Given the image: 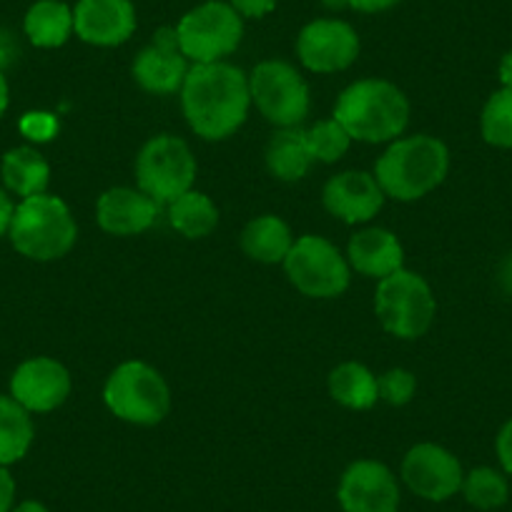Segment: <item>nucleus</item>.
<instances>
[{"label": "nucleus", "mask_w": 512, "mask_h": 512, "mask_svg": "<svg viewBox=\"0 0 512 512\" xmlns=\"http://www.w3.org/2000/svg\"><path fill=\"white\" fill-rule=\"evenodd\" d=\"M36 437L31 412L11 395H0V465L8 467L28 455Z\"/></svg>", "instance_id": "nucleus-25"}, {"label": "nucleus", "mask_w": 512, "mask_h": 512, "mask_svg": "<svg viewBox=\"0 0 512 512\" xmlns=\"http://www.w3.org/2000/svg\"><path fill=\"white\" fill-rule=\"evenodd\" d=\"M329 3H344V0H329Z\"/></svg>", "instance_id": "nucleus-42"}, {"label": "nucleus", "mask_w": 512, "mask_h": 512, "mask_svg": "<svg viewBox=\"0 0 512 512\" xmlns=\"http://www.w3.org/2000/svg\"><path fill=\"white\" fill-rule=\"evenodd\" d=\"M13 502H16V480L8 467L0 465V512H13Z\"/></svg>", "instance_id": "nucleus-34"}, {"label": "nucleus", "mask_w": 512, "mask_h": 512, "mask_svg": "<svg viewBox=\"0 0 512 512\" xmlns=\"http://www.w3.org/2000/svg\"><path fill=\"white\" fill-rule=\"evenodd\" d=\"M8 103H11V91H8L6 76H3V71H0V118H3V113L8 111Z\"/></svg>", "instance_id": "nucleus-40"}, {"label": "nucleus", "mask_w": 512, "mask_h": 512, "mask_svg": "<svg viewBox=\"0 0 512 512\" xmlns=\"http://www.w3.org/2000/svg\"><path fill=\"white\" fill-rule=\"evenodd\" d=\"M0 176L8 191H13L21 199L28 196L46 194L48 181H51V166L43 159L41 151L33 146H18L11 149L0 161Z\"/></svg>", "instance_id": "nucleus-21"}, {"label": "nucleus", "mask_w": 512, "mask_h": 512, "mask_svg": "<svg viewBox=\"0 0 512 512\" xmlns=\"http://www.w3.org/2000/svg\"><path fill=\"white\" fill-rule=\"evenodd\" d=\"M294 241L287 221L274 214L256 216L241 231V249L259 264H284Z\"/></svg>", "instance_id": "nucleus-20"}, {"label": "nucleus", "mask_w": 512, "mask_h": 512, "mask_svg": "<svg viewBox=\"0 0 512 512\" xmlns=\"http://www.w3.org/2000/svg\"><path fill=\"white\" fill-rule=\"evenodd\" d=\"M71 374L51 357L26 359L11 377V397L28 412H53L71 395Z\"/></svg>", "instance_id": "nucleus-14"}, {"label": "nucleus", "mask_w": 512, "mask_h": 512, "mask_svg": "<svg viewBox=\"0 0 512 512\" xmlns=\"http://www.w3.org/2000/svg\"><path fill=\"white\" fill-rule=\"evenodd\" d=\"M304 139H307L312 161H322V164H337L352 144V136L344 131V126L334 116L314 123L309 131H304Z\"/></svg>", "instance_id": "nucleus-29"}, {"label": "nucleus", "mask_w": 512, "mask_h": 512, "mask_svg": "<svg viewBox=\"0 0 512 512\" xmlns=\"http://www.w3.org/2000/svg\"><path fill=\"white\" fill-rule=\"evenodd\" d=\"M384 191L372 174L342 171L332 176L322 191L324 209L344 224H364L374 219L384 204Z\"/></svg>", "instance_id": "nucleus-17"}, {"label": "nucleus", "mask_w": 512, "mask_h": 512, "mask_svg": "<svg viewBox=\"0 0 512 512\" xmlns=\"http://www.w3.org/2000/svg\"><path fill=\"white\" fill-rule=\"evenodd\" d=\"M241 18H264L277 8V0H229Z\"/></svg>", "instance_id": "nucleus-32"}, {"label": "nucleus", "mask_w": 512, "mask_h": 512, "mask_svg": "<svg viewBox=\"0 0 512 512\" xmlns=\"http://www.w3.org/2000/svg\"><path fill=\"white\" fill-rule=\"evenodd\" d=\"M73 33L88 46H123L136 33V6L131 0H78Z\"/></svg>", "instance_id": "nucleus-16"}, {"label": "nucleus", "mask_w": 512, "mask_h": 512, "mask_svg": "<svg viewBox=\"0 0 512 512\" xmlns=\"http://www.w3.org/2000/svg\"><path fill=\"white\" fill-rule=\"evenodd\" d=\"M347 262L362 277L384 279L405 269V249L392 231L372 226L349 239Z\"/></svg>", "instance_id": "nucleus-19"}, {"label": "nucleus", "mask_w": 512, "mask_h": 512, "mask_svg": "<svg viewBox=\"0 0 512 512\" xmlns=\"http://www.w3.org/2000/svg\"><path fill=\"white\" fill-rule=\"evenodd\" d=\"M21 134L28 141H36V144H46V141L56 139L58 134V118L48 111H28L26 116L18 123Z\"/></svg>", "instance_id": "nucleus-31"}, {"label": "nucleus", "mask_w": 512, "mask_h": 512, "mask_svg": "<svg viewBox=\"0 0 512 512\" xmlns=\"http://www.w3.org/2000/svg\"><path fill=\"white\" fill-rule=\"evenodd\" d=\"M480 131L482 139L495 149H512V88H500L487 98Z\"/></svg>", "instance_id": "nucleus-28"}, {"label": "nucleus", "mask_w": 512, "mask_h": 512, "mask_svg": "<svg viewBox=\"0 0 512 512\" xmlns=\"http://www.w3.org/2000/svg\"><path fill=\"white\" fill-rule=\"evenodd\" d=\"M402 480L422 500L445 502L462 490L465 472L450 450L435 442H420L402 460Z\"/></svg>", "instance_id": "nucleus-11"}, {"label": "nucleus", "mask_w": 512, "mask_h": 512, "mask_svg": "<svg viewBox=\"0 0 512 512\" xmlns=\"http://www.w3.org/2000/svg\"><path fill=\"white\" fill-rule=\"evenodd\" d=\"M169 221L186 239H204L219 226V209L201 191L191 189L169 204Z\"/></svg>", "instance_id": "nucleus-26"}, {"label": "nucleus", "mask_w": 512, "mask_h": 512, "mask_svg": "<svg viewBox=\"0 0 512 512\" xmlns=\"http://www.w3.org/2000/svg\"><path fill=\"white\" fill-rule=\"evenodd\" d=\"M297 56L312 73L347 71L359 56V36L347 21L317 18L299 31Z\"/></svg>", "instance_id": "nucleus-12"}, {"label": "nucleus", "mask_w": 512, "mask_h": 512, "mask_svg": "<svg viewBox=\"0 0 512 512\" xmlns=\"http://www.w3.org/2000/svg\"><path fill=\"white\" fill-rule=\"evenodd\" d=\"M460 492L477 510H497L510 497V487H507L505 475L492 470V467H475L472 472H467Z\"/></svg>", "instance_id": "nucleus-27"}, {"label": "nucleus", "mask_w": 512, "mask_h": 512, "mask_svg": "<svg viewBox=\"0 0 512 512\" xmlns=\"http://www.w3.org/2000/svg\"><path fill=\"white\" fill-rule=\"evenodd\" d=\"M136 181L159 206L194 189L196 159L189 144L171 134L154 136L136 159Z\"/></svg>", "instance_id": "nucleus-8"}, {"label": "nucleus", "mask_w": 512, "mask_h": 512, "mask_svg": "<svg viewBox=\"0 0 512 512\" xmlns=\"http://www.w3.org/2000/svg\"><path fill=\"white\" fill-rule=\"evenodd\" d=\"M329 395L347 410H369L377 405V377L359 362H344L329 374Z\"/></svg>", "instance_id": "nucleus-24"}, {"label": "nucleus", "mask_w": 512, "mask_h": 512, "mask_svg": "<svg viewBox=\"0 0 512 512\" xmlns=\"http://www.w3.org/2000/svg\"><path fill=\"white\" fill-rule=\"evenodd\" d=\"M251 103L277 128H297L309 116V86L287 61H262L249 73Z\"/></svg>", "instance_id": "nucleus-10"}, {"label": "nucleus", "mask_w": 512, "mask_h": 512, "mask_svg": "<svg viewBox=\"0 0 512 512\" xmlns=\"http://www.w3.org/2000/svg\"><path fill=\"white\" fill-rule=\"evenodd\" d=\"M131 73L144 91L156 96L181 91L189 73V58L181 53L176 28H159L154 41L139 51Z\"/></svg>", "instance_id": "nucleus-15"}, {"label": "nucleus", "mask_w": 512, "mask_h": 512, "mask_svg": "<svg viewBox=\"0 0 512 512\" xmlns=\"http://www.w3.org/2000/svg\"><path fill=\"white\" fill-rule=\"evenodd\" d=\"M249 76L231 63H194L181 86L189 128L204 141H224L249 116Z\"/></svg>", "instance_id": "nucleus-1"}, {"label": "nucleus", "mask_w": 512, "mask_h": 512, "mask_svg": "<svg viewBox=\"0 0 512 512\" xmlns=\"http://www.w3.org/2000/svg\"><path fill=\"white\" fill-rule=\"evenodd\" d=\"M8 236L18 254L26 259L56 262L76 246L78 226L61 196L38 194L16 206Z\"/></svg>", "instance_id": "nucleus-4"}, {"label": "nucleus", "mask_w": 512, "mask_h": 512, "mask_svg": "<svg viewBox=\"0 0 512 512\" xmlns=\"http://www.w3.org/2000/svg\"><path fill=\"white\" fill-rule=\"evenodd\" d=\"M495 450L502 470H505L507 475H512V420H507L505 425H502V430L497 432Z\"/></svg>", "instance_id": "nucleus-33"}, {"label": "nucleus", "mask_w": 512, "mask_h": 512, "mask_svg": "<svg viewBox=\"0 0 512 512\" xmlns=\"http://www.w3.org/2000/svg\"><path fill=\"white\" fill-rule=\"evenodd\" d=\"M159 216V204L141 189L116 186L98 196L96 221L111 236H136L151 229Z\"/></svg>", "instance_id": "nucleus-18"}, {"label": "nucleus", "mask_w": 512, "mask_h": 512, "mask_svg": "<svg viewBox=\"0 0 512 512\" xmlns=\"http://www.w3.org/2000/svg\"><path fill=\"white\" fill-rule=\"evenodd\" d=\"M334 118L342 123L352 141L387 144L405 134L410 123V101L395 83L362 78L339 93Z\"/></svg>", "instance_id": "nucleus-2"}, {"label": "nucleus", "mask_w": 512, "mask_h": 512, "mask_svg": "<svg viewBox=\"0 0 512 512\" xmlns=\"http://www.w3.org/2000/svg\"><path fill=\"white\" fill-rule=\"evenodd\" d=\"M13 512H51V510H48V507L43 505V502L26 500V502H21V505H18V507H13Z\"/></svg>", "instance_id": "nucleus-41"}, {"label": "nucleus", "mask_w": 512, "mask_h": 512, "mask_svg": "<svg viewBox=\"0 0 512 512\" xmlns=\"http://www.w3.org/2000/svg\"><path fill=\"white\" fill-rule=\"evenodd\" d=\"M13 214H16V204H13L6 191L0 189V236L8 234V229H11Z\"/></svg>", "instance_id": "nucleus-36"}, {"label": "nucleus", "mask_w": 512, "mask_h": 512, "mask_svg": "<svg viewBox=\"0 0 512 512\" xmlns=\"http://www.w3.org/2000/svg\"><path fill=\"white\" fill-rule=\"evenodd\" d=\"M379 387V400H384L392 407H405L407 402H412L417 392V377L410 369L395 367L390 372H384L382 377H377Z\"/></svg>", "instance_id": "nucleus-30"}, {"label": "nucleus", "mask_w": 512, "mask_h": 512, "mask_svg": "<svg viewBox=\"0 0 512 512\" xmlns=\"http://www.w3.org/2000/svg\"><path fill=\"white\" fill-rule=\"evenodd\" d=\"M337 497L344 512H397L400 485L382 462L357 460L344 470Z\"/></svg>", "instance_id": "nucleus-13"}, {"label": "nucleus", "mask_w": 512, "mask_h": 512, "mask_svg": "<svg viewBox=\"0 0 512 512\" xmlns=\"http://www.w3.org/2000/svg\"><path fill=\"white\" fill-rule=\"evenodd\" d=\"M312 156H309L307 139L302 128H279L267 146V169L274 179L302 181L312 169Z\"/></svg>", "instance_id": "nucleus-23"}, {"label": "nucleus", "mask_w": 512, "mask_h": 512, "mask_svg": "<svg viewBox=\"0 0 512 512\" xmlns=\"http://www.w3.org/2000/svg\"><path fill=\"white\" fill-rule=\"evenodd\" d=\"M500 83L502 88H512V51H507L500 61Z\"/></svg>", "instance_id": "nucleus-37"}, {"label": "nucleus", "mask_w": 512, "mask_h": 512, "mask_svg": "<svg viewBox=\"0 0 512 512\" xmlns=\"http://www.w3.org/2000/svg\"><path fill=\"white\" fill-rule=\"evenodd\" d=\"M400 0H344V6L354 8L359 13H384L395 8Z\"/></svg>", "instance_id": "nucleus-35"}, {"label": "nucleus", "mask_w": 512, "mask_h": 512, "mask_svg": "<svg viewBox=\"0 0 512 512\" xmlns=\"http://www.w3.org/2000/svg\"><path fill=\"white\" fill-rule=\"evenodd\" d=\"M284 272L309 299H337L349 287V262L324 236H299L284 259Z\"/></svg>", "instance_id": "nucleus-9"}, {"label": "nucleus", "mask_w": 512, "mask_h": 512, "mask_svg": "<svg viewBox=\"0 0 512 512\" xmlns=\"http://www.w3.org/2000/svg\"><path fill=\"white\" fill-rule=\"evenodd\" d=\"M16 53V48H13V41L8 33H0V71H3V63L11 61V56Z\"/></svg>", "instance_id": "nucleus-38"}, {"label": "nucleus", "mask_w": 512, "mask_h": 512, "mask_svg": "<svg viewBox=\"0 0 512 512\" xmlns=\"http://www.w3.org/2000/svg\"><path fill=\"white\" fill-rule=\"evenodd\" d=\"M450 171V151L427 134L395 139L374 166V179L384 196L395 201H417L435 191Z\"/></svg>", "instance_id": "nucleus-3"}, {"label": "nucleus", "mask_w": 512, "mask_h": 512, "mask_svg": "<svg viewBox=\"0 0 512 512\" xmlns=\"http://www.w3.org/2000/svg\"><path fill=\"white\" fill-rule=\"evenodd\" d=\"M500 284L507 294H512V254L507 256L500 267Z\"/></svg>", "instance_id": "nucleus-39"}, {"label": "nucleus", "mask_w": 512, "mask_h": 512, "mask_svg": "<svg viewBox=\"0 0 512 512\" xmlns=\"http://www.w3.org/2000/svg\"><path fill=\"white\" fill-rule=\"evenodd\" d=\"M103 402L111 415L128 425L154 427L171 412V390L159 369L131 359L108 374Z\"/></svg>", "instance_id": "nucleus-5"}, {"label": "nucleus", "mask_w": 512, "mask_h": 512, "mask_svg": "<svg viewBox=\"0 0 512 512\" xmlns=\"http://www.w3.org/2000/svg\"><path fill=\"white\" fill-rule=\"evenodd\" d=\"M179 48L194 63H219L239 48L244 38V18L221 0L196 6L176 23Z\"/></svg>", "instance_id": "nucleus-7"}, {"label": "nucleus", "mask_w": 512, "mask_h": 512, "mask_svg": "<svg viewBox=\"0 0 512 512\" xmlns=\"http://www.w3.org/2000/svg\"><path fill=\"white\" fill-rule=\"evenodd\" d=\"M374 312L384 332L397 339H417L435 322L437 302L425 277L410 269H400L379 279Z\"/></svg>", "instance_id": "nucleus-6"}, {"label": "nucleus", "mask_w": 512, "mask_h": 512, "mask_svg": "<svg viewBox=\"0 0 512 512\" xmlns=\"http://www.w3.org/2000/svg\"><path fill=\"white\" fill-rule=\"evenodd\" d=\"M23 31L36 48H61L73 36V8L63 0H36L23 18Z\"/></svg>", "instance_id": "nucleus-22"}]
</instances>
